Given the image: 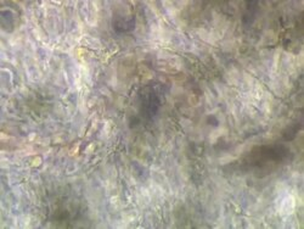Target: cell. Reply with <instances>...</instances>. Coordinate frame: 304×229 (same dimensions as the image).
Returning a JSON list of instances; mask_svg holds the SVG:
<instances>
[{
  "label": "cell",
  "instance_id": "1",
  "mask_svg": "<svg viewBox=\"0 0 304 229\" xmlns=\"http://www.w3.org/2000/svg\"><path fill=\"white\" fill-rule=\"evenodd\" d=\"M160 106V100L153 93H149L145 95L144 101H142V108H144L145 116H153L157 113V109Z\"/></svg>",
  "mask_w": 304,
  "mask_h": 229
}]
</instances>
